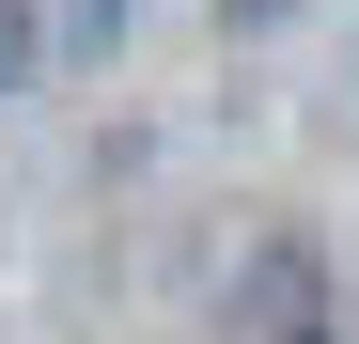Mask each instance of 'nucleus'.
<instances>
[{"instance_id": "1", "label": "nucleus", "mask_w": 359, "mask_h": 344, "mask_svg": "<svg viewBox=\"0 0 359 344\" xmlns=\"http://www.w3.org/2000/svg\"><path fill=\"white\" fill-rule=\"evenodd\" d=\"M219 344H344V298H328V251L313 235H266L219 298Z\"/></svg>"}]
</instances>
